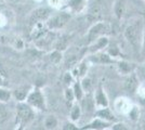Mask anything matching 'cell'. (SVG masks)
<instances>
[{"mask_svg": "<svg viewBox=\"0 0 145 130\" xmlns=\"http://www.w3.org/2000/svg\"><path fill=\"white\" fill-rule=\"evenodd\" d=\"M128 115H129V118L132 120V122H138L140 118V110L137 105L131 106V108L128 112Z\"/></svg>", "mask_w": 145, "mask_h": 130, "instance_id": "f1b7e54d", "label": "cell"}, {"mask_svg": "<svg viewBox=\"0 0 145 130\" xmlns=\"http://www.w3.org/2000/svg\"><path fill=\"white\" fill-rule=\"evenodd\" d=\"M35 110L28 105L26 102H18L16 105V115H15V125L18 129H25L26 126L35 119Z\"/></svg>", "mask_w": 145, "mask_h": 130, "instance_id": "7a4b0ae2", "label": "cell"}, {"mask_svg": "<svg viewBox=\"0 0 145 130\" xmlns=\"http://www.w3.org/2000/svg\"><path fill=\"white\" fill-rule=\"evenodd\" d=\"M72 15V14L68 10H62V11L60 10L54 14L52 13V15L46 22V26L50 31H59L60 29L64 28V26L71 21Z\"/></svg>", "mask_w": 145, "mask_h": 130, "instance_id": "3957f363", "label": "cell"}, {"mask_svg": "<svg viewBox=\"0 0 145 130\" xmlns=\"http://www.w3.org/2000/svg\"><path fill=\"white\" fill-rule=\"evenodd\" d=\"M144 2H145V0H144Z\"/></svg>", "mask_w": 145, "mask_h": 130, "instance_id": "74e56055", "label": "cell"}, {"mask_svg": "<svg viewBox=\"0 0 145 130\" xmlns=\"http://www.w3.org/2000/svg\"><path fill=\"white\" fill-rule=\"evenodd\" d=\"M93 99H94V103H95V107H106L109 106V101L107 98V94L105 92L104 88H103L102 84L99 82L97 86L95 87L94 91H93Z\"/></svg>", "mask_w": 145, "mask_h": 130, "instance_id": "9c48e42d", "label": "cell"}, {"mask_svg": "<svg viewBox=\"0 0 145 130\" xmlns=\"http://www.w3.org/2000/svg\"><path fill=\"white\" fill-rule=\"evenodd\" d=\"M91 66V62L89 61V59H88V56H86L84 57L80 62L75 66V67H72V69L71 71L72 72V74L74 75V77L77 79H81L82 77H85L86 75H88V72H89V68Z\"/></svg>", "mask_w": 145, "mask_h": 130, "instance_id": "8fae6325", "label": "cell"}, {"mask_svg": "<svg viewBox=\"0 0 145 130\" xmlns=\"http://www.w3.org/2000/svg\"><path fill=\"white\" fill-rule=\"evenodd\" d=\"M112 33V25L106 21H97L87 33V46L102 36H108Z\"/></svg>", "mask_w": 145, "mask_h": 130, "instance_id": "5b68a950", "label": "cell"}, {"mask_svg": "<svg viewBox=\"0 0 145 130\" xmlns=\"http://www.w3.org/2000/svg\"><path fill=\"white\" fill-rule=\"evenodd\" d=\"M59 126V120L55 115H48L43 120V128L47 130H54Z\"/></svg>", "mask_w": 145, "mask_h": 130, "instance_id": "cb8c5ba5", "label": "cell"}, {"mask_svg": "<svg viewBox=\"0 0 145 130\" xmlns=\"http://www.w3.org/2000/svg\"><path fill=\"white\" fill-rule=\"evenodd\" d=\"M109 43L108 36H102V37L95 39L93 42H91L90 44H88V48H87V52L91 54V53H95L99 51H103L107 48Z\"/></svg>", "mask_w": 145, "mask_h": 130, "instance_id": "5bb4252c", "label": "cell"}, {"mask_svg": "<svg viewBox=\"0 0 145 130\" xmlns=\"http://www.w3.org/2000/svg\"><path fill=\"white\" fill-rule=\"evenodd\" d=\"M5 1H6V0H0V3H3Z\"/></svg>", "mask_w": 145, "mask_h": 130, "instance_id": "8d00e7d4", "label": "cell"}, {"mask_svg": "<svg viewBox=\"0 0 145 130\" xmlns=\"http://www.w3.org/2000/svg\"><path fill=\"white\" fill-rule=\"evenodd\" d=\"M125 12H126V0H115L113 6V13L118 22L123 18Z\"/></svg>", "mask_w": 145, "mask_h": 130, "instance_id": "d6986e66", "label": "cell"}, {"mask_svg": "<svg viewBox=\"0 0 145 130\" xmlns=\"http://www.w3.org/2000/svg\"><path fill=\"white\" fill-rule=\"evenodd\" d=\"M11 98H12V91L3 88L2 86L0 87V103L6 104L11 100Z\"/></svg>", "mask_w": 145, "mask_h": 130, "instance_id": "4316f807", "label": "cell"}, {"mask_svg": "<svg viewBox=\"0 0 145 130\" xmlns=\"http://www.w3.org/2000/svg\"><path fill=\"white\" fill-rule=\"evenodd\" d=\"M135 93H137L142 100H145V85H141V84H140L139 88H138V90H137Z\"/></svg>", "mask_w": 145, "mask_h": 130, "instance_id": "836d02e7", "label": "cell"}, {"mask_svg": "<svg viewBox=\"0 0 145 130\" xmlns=\"http://www.w3.org/2000/svg\"><path fill=\"white\" fill-rule=\"evenodd\" d=\"M144 24H143V35H142V44H141V51L142 53L145 54V16L143 18Z\"/></svg>", "mask_w": 145, "mask_h": 130, "instance_id": "e575fe53", "label": "cell"}, {"mask_svg": "<svg viewBox=\"0 0 145 130\" xmlns=\"http://www.w3.org/2000/svg\"><path fill=\"white\" fill-rule=\"evenodd\" d=\"M113 123H109L106 120H103L99 117H94L90 123L86 124L85 126L80 127V129L82 130H106L110 129V126Z\"/></svg>", "mask_w": 145, "mask_h": 130, "instance_id": "7c38bea8", "label": "cell"}, {"mask_svg": "<svg viewBox=\"0 0 145 130\" xmlns=\"http://www.w3.org/2000/svg\"><path fill=\"white\" fill-rule=\"evenodd\" d=\"M115 65L117 68V72L122 76H127V75L131 74L133 72H135L138 68L135 63H132L130 61H127V60H122V59H119L116 62Z\"/></svg>", "mask_w": 145, "mask_h": 130, "instance_id": "4fadbf2b", "label": "cell"}, {"mask_svg": "<svg viewBox=\"0 0 145 130\" xmlns=\"http://www.w3.org/2000/svg\"><path fill=\"white\" fill-rule=\"evenodd\" d=\"M56 38H55V31H50L49 29L47 33H44L42 36H40L39 38H37L35 41V44L37 46V48L40 50H46L48 48H51L52 44H54Z\"/></svg>", "mask_w": 145, "mask_h": 130, "instance_id": "ba28073f", "label": "cell"}, {"mask_svg": "<svg viewBox=\"0 0 145 130\" xmlns=\"http://www.w3.org/2000/svg\"><path fill=\"white\" fill-rule=\"evenodd\" d=\"M80 82H81V86H82V89L86 93H93L94 89H95V82L93 81V79L89 77L88 75H86L85 77H82L80 79Z\"/></svg>", "mask_w": 145, "mask_h": 130, "instance_id": "44dd1931", "label": "cell"}, {"mask_svg": "<svg viewBox=\"0 0 145 130\" xmlns=\"http://www.w3.org/2000/svg\"><path fill=\"white\" fill-rule=\"evenodd\" d=\"M72 90H74L75 99H76L77 102H79L80 100L84 98V95H85V91H84V89H82V86H81V82H80V79H79V78L75 79V81L72 82Z\"/></svg>", "mask_w": 145, "mask_h": 130, "instance_id": "603a6c76", "label": "cell"}, {"mask_svg": "<svg viewBox=\"0 0 145 130\" xmlns=\"http://www.w3.org/2000/svg\"><path fill=\"white\" fill-rule=\"evenodd\" d=\"M79 104L81 106L82 112H85L86 114H94L95 111V103H94V99H93V94L92 93H86L84 98L79 101Z\"/></svg>", "mask_w": 145, "mask_h": 130, "instance_id": "2e32d148", "label": "cell"}, {"mask_svg": "<svg viewBox=\"0 0 145 130\" xmlns=\"http://www.w3.org/2000/svg\"><path fill=\"white\" fill-rule=\"evenodd\" d=\"M129 128L127 127V125L121 123V122H115L113 123V125L110 126V130H128Z\"/></svg>", "mask_w": 145, "mask_h": 130, "instance_id": "1f68e13d", "label": "cell"}, {"mask_svg": "<svg viewBox=\"0 0 145 130\" xmlns=\"http://www.w3.org/2000/svg\"><path fill=\"white\" fill-rule=\"evenodd\" d=\"M64 99L66 101L67 105H72L74 101H75V94H74V90H72V86L66 87L65 90H64Z\"/></svg>", "mask_w": 145, "mask_h": 130, "instance_id": "83f0119b", "label": "cell"}, {"mask_svg": "<svg viewBox=\"0 0 145 130\" xmlns=\"http://www.w3.org/2000/svg\"><path fill=\"white\" fill-rule=\"evenodd\" d=\"M69 40H71V36L69 35H61L60 37L56 38L54 42V46H53V49H57L64 52L65 50L68 48V44H69Z\"/></svg>", "mask_w": 145, "mask_h": 130, "instance_id": "ffe728a7", "label": "cell"}, {"mask_svg": "<svg viewBox=\"0 0 145 130\" xmlns=\"http://www.w3.org/2000/svg\"><path fill=\"white\" fill-rule=\"evenodd\" d=\"M93 115H94V117H99V118H101V119H103V120L109 122V123H115V122L118 120V118L116 117L114 112L112 111V108H110L109 106L95 108Z\"/></svg>", "mask_w": 145, "mask_h": 130, "instance_id": "9a60e30c", "label": "cell"}, {"mask_svg": "<svg viewBox=\"0 0 145 130\" xmlns=\"http://www.w3.org/2000/svg\"><path fill=\"white\" fill-rule=\"evenodd\" d=\"M62 59H63V52L57 49H53L50 52V54H49L50 62L52 63V64H55V65L60 64Z\"/></svg>", "mask_w": 145, "mask_h": 130, "instance_id": "484cf974", "label": "cell"}, {"mask_svg": "<svg viewBox=\"0 0 145 130\" xmlns=\"http://www.w3.org/2000/svg\"><path fill=\"white\" fill-rule=\"evenodd\" d=\"M88 59L91 64H99V65H113V64H116V62L118 61L114 57H112L105 50L88 54Z\"/></svg>", "mask_w": 145, "mask_h": 130, "instance_id": "52a82bcc", "label": "cell"}, {"mask_svg": "<svg viewBox=\"0 0 145 130\" xmlns=\"http://www.w3.org/2000/svg\"><path fill=\"white\" fill-rule=\"evenodd\" d=\"M52 15V10L48 7H39L30 12L28 16V24L30 28L38 23H46Z\"/></svg>", "mask_w": 145, "mask_h": 130, "instance_id": "8992f818", "label": "cell"}, {"mask_svg": "<svg viewBox=\"0 0 145 130\" xmlns=\"http://www.w3.org/2000/svg\"><path fill=\"white\" fill-rule=\"evenodd\" d=\"M140 86V79L137 72H133L131 74L125 76V81H123V89L130 94H134L137 92L138 88Z\"/></svg>", "mask_w": 145, "mask_h": 130, "instance_id": "30bf717a", "label": "cell"}, {"mask_svg": "<svg viewBox=\"0 0 145 130\" xmlns=\"http://www.w3.org/2000/svg\"><path fill=\"white\" fill-rule=\"evenodd\" d=\"M82 115V110L81 106L79 104V102H75L72 103V105L71 106V113H69V119L72 122H78L80 117Z\"/></svg>", "mask_w": 145, "mask_h": 130, "instance_id": "7402d4cb", "label": "cell"}, {"mask_svg": "<svg viewBox=\"0 0 145 130\" xmlns=\"http://www.w3.org/2000/svg\"><path fill=\"white\" fill-rule=\"evenodd\" d=\"M31 88L33 87L29 85H23V86L18 87L12 91V97L16 100V102H24Z\"/></svg>", "mask_w": 145, "mask_h": 130, "instance_id": "ac0fdd59", "label": "cell"}, {"mask_svg": "<svg viewBox=\"0 0 145 130\" xmlns=\"http://www.w3.org/2000/svg\"><path fill=\"white\" fill-rule=\"evenodd\" d=\"M25 102L30 105L35 111L39 112H46L47 111V101L46 97L41 89L39 87H33L31 90L29 91Z\"/></svg>", "mask_w": 145, "mask_h": 130, "instance_id": "277c9868", "label": "cell"}, {"mask_svg": "<svg viewBox=\"0 0 145 130\" xmlns=\"http://www.w3.org/2000/svg\"><path fill=\"white\" fill-rule=\"evenodd\" d=\"M5 79H6V78H5L2 75L0 74V87L3 85V82H5Z\"/></svg>", "mask_w": 145, "mask_h": 130, "instance_id": "d590c367", "label": "cell"}, {"mask_svg": "<svg viewBox=\"0 0 145 130\" xmlns=\"http://www.w3.org/2000/svg\"><path fill=\"white\" fill-rule=\"evenodd\" d=\"M87 2L88 0H68L64 8L72 14H79L87 8Z\"/></svg>", "mask_w": 145, "mask_h": 130, "instance_id": "e0dca14e", "label": "cell"}, {"mask_svg": "<svg viewBox=\"0 0 145 130\" xmlns=\"http://www.w3.org/2000/svg\"><path fill=\"white\" fill-rule=\"evenodd\" d=\"M75 77H74V75L72 74V72L69 71V72H66V73H64L63 75V82L65 84V86L66 87H69L72 85V82L75 81Z\"/></svg>", "mask_w": 145, "mask_h": 130, "instance_id": "4dcf8cb0", "label": "cell"}, {"mask_svg": "<svg viewBox=\"0 0 145 130\" xmlns=\"http://www.w3.org/2000/svg\"><path fill=\"white\" fill-rule=\"evenodd\" d=\"M61 129L62 130H79V128L77 125L75 124V122H72V120H65L62 126H61Z\"/></svg>", "mask_w": 145, "mask_h": 130, "instance_id": "f546056e", "label": "cell"}, {"mask_svg": "<svg viewBox=\"0 0 145 130\" xmlns=\"http://www.w3.org/2000/svg\"><path fill=\"white\" fill-rule=\"evenodd\" d=\"M143 24H144L143 19L134 18L128 23L127 26L125 27V31H123V37L135 52L141 51Z\"/></svg>", "mask_w": 145, "mask_h": 130, "instance_id": "6da1fadb", "label": "cell"}, {"mask_svg": "<svg viewBox=\"0 0 145 130\" xmlns=\"http://www.w3.org/2000/svg\"><path fill=\"white\" fill-rule=\"evenodd\" d=\"M106 52H107L112 57L116 59V60H119L120 57L123 56L122 53H121L120 49H119V47H118V44L115 42L108 43V46H107V48H106Z\"/></svg>", "mask_w": 145, "mask_h": 130, "instance_id": "d4e9b609", "label": "cell"}, {"mask_svg": "<svg viewBox=\"0 0 145 130\" xmlns=\"http://www.w3.org/2000/svg\"><path fill=\"white\" fill-rule=\"evenodd\" d=\"M1 104H2V103H1ZM1 104H0V124L3 123L7 118H8V114H7L6 108L1 105Z\"/></svg>", "mask_w": 145, "mask_h": 130, "instance_id": "d6a6232c", "label": "cell"}]
</instances>
